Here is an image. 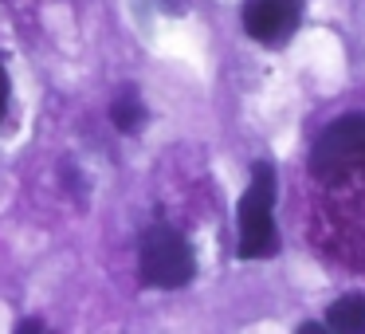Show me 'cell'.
Wrapping results in <instances>:
<instances>
[{"label": "cell", "mask_w": 365, "mask_h": 334, "mask_svg": "<svg viewBox=\"0 0 365 334\" xmlns=\"http://www.w3.org/2000/svg\"><path fill=\"white\" fill-rule=\"evenodd\" d=\"M16 334H51V330L43 323H36V318H24V323L16 326Z\"/></svg>", "instance_id": "52a82bcc"}, {"label": "cell", "mask_w": 365, "mask_h": 334, "mask_svg": "<svg viewBox=\"0 0 365 334\" xmlns=\"http://www.w3.org/2000/svg\"><path fill=\"white\" fill-rule=\"evenodd\" d=\"M302 0H247L244 32L259 44H279L299 28Z\"/></svg>", "instance_id": "277c9868"}, {"label": "cell", "mask_w": 365, "mask_h": 334, "mask_svg": "<svg viewBox=\"0 0 365 334\" xmlns=\"http://www.w3.org/2000/svg\"><path fill=\"white\" fill-rule=\"evenodd\" d=\"M138 268H142V279L150 287H169V291H173V287H185L192 279L197 260H192L189 240L177 228L153 224L142 236V260H138Z\"/></svg>", "instance_id": "7a4b0ae2"}, {"label": "cell", "mask_w": 365, "mask_h": 334, "mask_svg": "<svg viewBox=\"0 0 365 334\" xmlns=\"http://www.w3.org/2000/svg\"><path fill=\"white\" fill-rule=\"evenodd\" d=\"M110 118H114V126H118V130H134L138 122H142V103H138L134 91H122V95L114 98Z\"/></svg>", "instance_id": "8992f818"}, {"label": "cell", "mask_w": 365, "mask_h": 334, "mask_svg": "<svg viewBox=\"0 0 365 334\" xmlns=\"http://www.w3.org/2000/svg\"><path fill=\"white\" fill-rule=\"evenodd\" d=\"M310 169L322 181H338L354 169H365V114H346V118L330 122L314 138Z\"/></svg>", "instance_id": "3957f363"}, {"label": "cell", "mask_w": 365, "mask_h": 334, "mask_svg": "<svg viewBox=\"0 0 365 334\" xmlns=\"http://www.w3.org/2000/svg\"><path fill=\"white\" fill-rule=\"evenodd\" d=\"M275 169L267 161L252 169V185H247L244 201H240V260H259V255L275 252Z\"/></svg>", "instance_id": "6da1fadb"}, {"label": "cell", "mask_w": 365, "mask_h": 334, "mask_svg": "<svg viewBox=\"0 0 365 334\" xmlns=\"http://www.w3.org/2000/svg\"><path fill=\"white\" fill-rule=\"evenodd\" d=\"M299 334H330V330H326V323H302Z\"/></svg>", "instance_id": "9c48e42d"}, {"label": "cell", "mask_w": 365, "mask_h": 334, "mask_svg": "<svg viewBox=\"0 0 365 334\" xmlns=\"http://www.w3.org/2000/svg\"><path fill=\"white\" fill-rule=\"evenodd\" d=\"M4 103H9V75L0 67V114H4Z\"/></svg>", "instance_id": "ba28073f"}, {"label": "cell", "mask_w": 365, "mask_h": 334, "mask_svg": "<svg viewBox=\"0 0 365 334\" xmlns=\"http://www.w3.org/2000/svg\"><path fill=\"white\" fill-rule=\"evenodd\" d=\"M326 330L330 334H365V299L361 295H346V299L330 303Z\"/></svg>", "instance_id": "5b68a950"}]
</instances>
